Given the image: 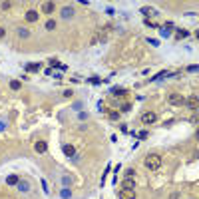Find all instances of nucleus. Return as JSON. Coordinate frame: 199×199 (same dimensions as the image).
Instances as JSON below:
<instances>
[{"instance_id":"nucleus-1","label":"nucleus","mask_w":199,"mask_h":199,"mask_svg":"<svg viewBox=\"0 0 199 199\" xmlns=\"http://www.w3.org/2000/svg\"><path fill=\"white\" fill-rule=\"evenodd\" d=\"M146 167L149 171H157L161 167V157H159V153H149L147 157H146Z\"/></svg>"},{"instance_id":"nucleus-2","label":"nucleus","mask_w":199,"mask_h":199,"mask_svg":"<svg viewBox=\"0 0 199 199\" xmlns=\"http://www.w3.org/2000/svg\"><path fill=\"white\" fill-rule=\"evenodd\" d=\"M167 104H171V106H183L185 104V98L179 92H171L167 96Z\"/></svg>"},{"instance_id":"nucleus-3","label":"nucleus","mask_w":199,"mask_h":199,"mask_svg":"<svg viewBox=\"0 0 199 199\" xmlns=\"http://www.w3.org/2000/svg\"><path fill=\"white\" fill-rule=\"evenodd\" d=\"M139 120H142V123H146V126H152V123L157 122V114L155 112H143Z\"/></svg>"},{"instance_id":"nucleus-4","label":"nucleus","mask_w":199,"mask_h":199,"mask_svg":"<svg viewBox=\"0 0 199 199\" xmlns=\"http://www.w3.org/2000/svg\"><path fill=\"white\" fill-rule=\"evenodd\" d=\"M34 152H36V153H40V155H42V153H46V152H48V142H44V139L36 142V143H34Z\"/></svg>"},{"instance_id":"nucleus-5","label":"nucleus","mask_w":199,"mask_h":199,"mask_svg":"<svg viewBox=\"0 0 199 199\" xmlns=\"http://www.w3.org/2000/svg\"><path fill=\"white\" fill-rule=\"evenodd\" d=\"M117 197H120V199H136V191H133V189H120Z\"/></svg>"},{"instance_id":"nucleus-6","label":"nucleus","mask_w":199,"mask_h":199,"mask_svg":"<svg viewBox=\"0 0 199 199\" xmlns=\"http://www.w3.org/2000/svg\"><path fill=\"white\" fill-rule=\"evenodd\" d=\"M54 10H56V4H54V2H44V4H42V12L52 14Z\"/></svg>"},{"instance_id":"nucleus-7","label":"nucleus","mask_w":199,"mask_h":199,"mask_svg":"<svg viewBox=\"0 0 199 199\" xmlns=\"http://www.w3.org/2000/svg\"><path fill=\"white\" fill-rule=\"evenodd\" d=\"M38 20V12L36 10H28L26 12V22H36Z\"/></svg>"},{"instance_id":"nucleus-8","label":"nucleus","mask_w":199,"mask_h":199,"mask_svg":"<svg viewBox=\"0 0 199 199\" xmlns=\"http://www.w3.org/2000/svg\"><path fill=\"white\" fill-rule=\"evenodd\" d=\"M185 106L191 107V110H197V96H191L189 100H185Z\"/></svg>"},{"instance_id":"nucleus-9","label":"nucleus","mask_w":199,"mask_h":199,"mask_svg":"<svg viewBox=\"0 0 199 199\" xmlns=\"http://www.w3.org/2000/svg\"><path fill=\"white\" fill-rule=\"evenodd\" d=\"M64 153H66L68 157H74V153H76V147L70 146V143H66V146H64Z\"/></svg>"},{"instance_id":"nucleus-10","label":"nucleus","mask_w":199,"mask_h":199,"mask_svg":"<svg viewBox=\"0 0 199 199\" xmlns=\"http://www.w3.org/2000/svg\"><path fill=\"white\" fill-rule=\"evenodd\" d=\"M133 187H136V181H133L132 177H126V179H123V189H133Z\"/></svg>"},{"instance_id":"nucleus-11","label":"nucleus","mask_w":199,"mask_h":199,"mask_svg":"<svg viewBox=\"0 0 199 199\" xmlns=\"http://www.w3.org/2000/svg\"><path fill=\"white\" fill-rule=\"evenodd\" d=\"M72 16H74V8L72 6L62 8V18H72Z\"/></svg>"},{"instance_id":"nucleus-12","label":"nucleus","mask_w":199,"mask_h":199,"mask_svg":"<svg viewBox=\"0 0 199 199\" xmlns=\"http://www.w3.org/2000/svg\"><path fill=\"white\" fill-rule=\"evenodd\" d=\"M18 181H20V179H18L16 175H8V177H6V183H8V185H18Z\"/></svg>"},{"instance_id":"nucleus-13","label":"nucleus","mask_w":199,"mask_h":199,"mask_svg":"<svg viewBox=\"0 0 199 199\" xmlns=\"http://www.w3.org/2000/svg\"><path fill=\"white\" fill-rule=\"evenodd\" d=\"M18 189H20V191H28V189H30L28 181H18Z\"/></svg>"},{"instance_id":"nucleus-14","label":"nucleus","mask_w":199,"mask_h":199,"mask_svg":"<svg viewBox=\"0 0 199 199\" xmlns=\"http://www.w3.org/2000/svg\"><path fill=\"white\" fill-rule=\"evenodd\" d=\"M38 68H40V64H28V66H26V72H36Z\"/></svg>"},{"instance_id":"nucleus-15","label":"nucleus","mask_w":199,"mask_h":199,"mask_svg":"<svg viewBox=\"0 0 199 199\" xmlns=\"http://www.w3.org/2000/svg\"><path fill=\"white\" fill-rule=\"evenodd\" d=\"M142 14H152V16H155L157 12H155V10H152L149 6H143V8H142Z\"/></svg>"},{"instance_id":"nucleus-16","label":"nucleus","mask_w":199,"mask_h":199,"mask_svg":"<svg viewBox=\"0 0 199 199\" xmlns=\"http://www.w3.org/2000/svg\"><path fill=\"white\" fill-rule=\"evenodd\" d=\"M44 26H46V30H54V28H56V22H54V20H48Z\"/></svg>"},{"instance_id":"nucleus-17","label":"nucleus","mask_w":199,"mask_h":199,"mask_svg":"<svg viewBox=\"0 0 199 199\" xmlns=\"http://www.w3.org/2000/svg\"><path fill=\"white\" fill-rule=\"evenodd\" d=\"M136 137H139V139H146V137H147V132H146V130L137 132V133H136Z\"/></svg>"},{"instance_id":"nucleus-18","label":"nucleus","mask_w":199,"mask_h":199,"mask_svg":"<svg viewBox=\"0 0 199 199\" xmlns=\"http://www.w3.org/2000/svg\"><path fill=\"white\" fill-rule=\"evenodd\" d=\"M10 88H12V90H18V88H20V82H18V80H12V82H10Z\"/></svg>"},{"instance_id":"nucleus-19","label":"nucleus","mask_w":199,"mask_h":199,"mask_svg":"<svg viewBox=\"0 0 199 199\" xmlns=\"http://www.w3.org/2000/svg\"><path fill=\"white\" fill-rule=\"evenodd\" d=\"M18 34L22 36V38H28V36H30V34H28V30H24V28H20V30H18Z\"/></svg>"},{"instance_id":"nucleus-20","label":"nucleus","mask_w":199,"mask_h":199,"mask_svg":"<svg viewBox=\"0 0 199 199\" xmlns=\"http://www.w3.org/2000/svg\"><path fill=\"white\" fill-rule=\"evenodd\" d=\"M177 34H179L181 38H187V36H189V32H187V30H177Z\"/></svg>"},{"instance_id":"nucleus-21","label":"nucleus","mask_w":199,"mask_h":199,"mask_svg":"<svg viewBox=\"0 0 199 199\" xmlns=\"http://www.w3.org/2000/svg\"><path fill=\"white\" fill-rule=\"evenodd\" d=\"M114 94H117V96H126L127 94V90H112Z\"/></svg>"},{"instance_id":"nucleus-22","label":"nucleus","mask_w":199,"mask_h":199,"mask_svg":"<svg viewBox=\"0 0 199 199\" xmlns=\"http://www.w3.org/2000/svg\"><path fill=\"white\" fill-rule=\"evenodd\" d=\"M117 117H120L117 112H110V120H117Z\"/></svg>"},{"instance_id":"nucleus-23","label":"nucleus","mask_w":199,"mask_h":199,"mask_svg":"<svg viewBox=\"0 0 199 199\" xmlns=\"http://www.w3.org/2000/svg\"><path fill=\"white\" fill-rule=\"evenodd\" d=\"M132 110V104H123L122 106V112H130Z\"/></svg>"},{"instance_id":"nucleus-24","label":"nucleus","mask_w":199,"mask_h":199,"mask_svg":"<svg viewBox=\"0 0 199 199\" xmlns=\"http://www.w3.org/2000/svg\"><path fill=\"white\" fill-rule=\"evenodd\" d=\"M10 8H12V4H10V2H2V10H10Z\"/></svg>"},{"instance_id":"nucleus-25","label":"nucleus","mask_w":199,"mask_h":199,"mask_svg":"<svg viewBox=\"0 0 199 199\" xmlns=\"http://www.w3.org/2000/svg\"><path fill=\"white\" fill-rule=\"evenodd\" d=\"M169 199H179V195H177V193H171V195H169Z\"/></svg>"},{"instance_id":"nucleus-26","label":"nucleus","mask_w":199,"mask_h":199,"mask_svg":"<svg viewBox=\"0 0 199 199\" xmlns=\"http://www.w3.org/2000/svg\"><path fill=\"white\" fill-rule=\"evenodd\" d=\"M4 34H6V32H4V28H0V38H4Z\"/></svg>"}]
</instances>
